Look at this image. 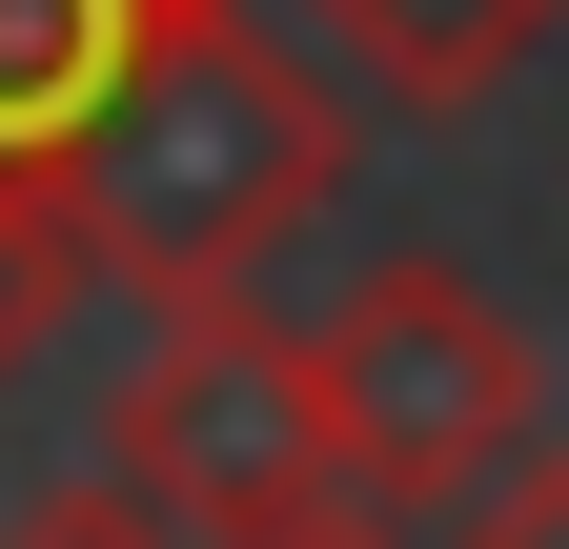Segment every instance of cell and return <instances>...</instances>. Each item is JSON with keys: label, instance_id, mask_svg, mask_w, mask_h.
I'll return each instance as SVG.
<instances>
[{"label": "cell", "instance_id": "obj_4", "mask_svg": "<svg viewBox=\"0 0 569 549\" xmlns=\"http://www.w3.org/2000/svg\"><path fill=\"white\" fill-rule=\"evenodd\" d=\"M549 21H569V0H306V41L346 61V82H367V102H427V122H468Z\"/></svg>", "mask_w": 569, "mask_h": 549}, {"label": "cell", "instance_id": "obj_1", "mask_svg": "<svg viewBox=\"0 0 569 549\" xmlns=\"http://www.w3.org/2000/svg\"><path fill=\"white\" fill-rule=\"evenodd\" d=\"M346 183V82L264 0H142L122 82L82 102L61 143V264L82 286H142V306H224L284 224H326Z\"/></svg>", "mask_w": 569, "mask_h": 549}, {"label": "cell", "instance_id": "obj_2", "mask_svg": "<svg viewBox=\"0 0 569 549\" xmlns=\"http://www.w3.org/2000/svg\"><path fill=\"white\" fill-rule=\"evenodd\" d=\"M306 428H326V489H367L387 529H448V509H488L529 468L549 367L468 264H367L306 326Z\"/></svg>", "mask_w": 569, "mask_h": 549}, {"label": "cell", "instance_id": "obj_7", "mask_svg": "<svg viewBox=\"0 0 569 549\" xmlns=\"http://www.w3.org/2000/svg\"><path fill=\"white\" fill-rule=\"evenodd\" d=\"M427 549H569V468L529 448L509 489H488V509H448V529H427Z\"/></svg>", "mask_w": 569, "mask_h": 549}, {"label": "cell", "instance_id": "obj_6", "mask_svg": "<svg viewBox=\"0 0 569 549\" xmlns=\"http://www.w3.org/2000/svg\"><path fill=\"white\" fill-rule=\"evenodd\" d=\"M61 286H82V264H61V203H41V183H0V387H21V347L61 326Z\"/></svg>", "mask_w": 569, "mask_h": 549}, {"label": "cell", "instance_id": "obj_8", "mask_svg": "<svg viewBox=\"0 0 569 549\" xmlns=\"http://www.w3.org/2000/svg\"><path fill=\"white\" fill-rule=\"evenodd\" d=\"M0 549H183V529L142 509V489H61V509H21V529H0Z\"/></svg>", "mask_w": 569, "mask_h": 549}, {"label": "cell", "instance_id": "obj_5", "mask_svg": "<svg viewBox=\"0 0 569 549\" xmlns=\"http://www.w3.org/2000/svg\"><path fill=\"white\" fill-rule=\"evenodd\" d=\"M142 0H0V183H61V143H82V102L122 82Z\"/></svg>", "mask_w": 569, "mask_h": 549}, {"label": "cell", "instance_id": "obj_9", "mask_svg": "<svg viewBox=\"0 0 569 549\" xmlns=\"http://www.w3.org/2000/svg\"><path fill=\"white\" fill-rule=\"evenodd\" d=\"M244 549H427V529H387L367 489H306V509H284V529H244Z\"/></svg>", "mask_w": 569, "mask_h": 549}, {"label": "cell", "instance_id": "obj_3", "mask_svg": "<svg viewBox=\"0 0 569 549\" xmlns=\"http://www.w3.org/2000/svg\"><path fill=\"white\" fill-rule=\"evenodd\" d=\"M102 489H142L183 549H244L326 489V428H306V326H264L244 286L224 306H163L142 387L102 407Z\"/></svg>", "mask_w": 569, "mask_h": 549}]
</instances>
